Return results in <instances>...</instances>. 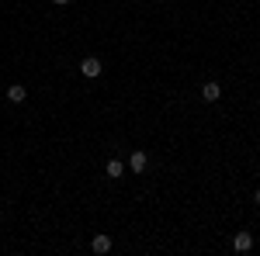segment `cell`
I'll return each mask as SVG.
<instances>
[{
  "label": "cell",
  "mask_w": 260,
  "mask_h": 256,
  "mask_svg": "<svg viewBox=\"0 0 260 256\" xmlns=\"http://www.w3.org/2000/svg\"><path fill=\"white\" fill-rule=\"evenodd\" d=\"M233 249H236V253H250V249H253V236H250V232H236Z\"/></svg>",
  "instance_id": "cell-4"
},
{
  "label": "cell",
  "mask_w": 260,
  "mask_h": 256,
  "mask_svg": "<svg viewBox=\"0 0 260 256\" xmlns=\"http://www.w3.org/2000/svg\"><path fill=\"white\" fill-rule=\"evenodd\" d=\"M219 97H222V83H215V80H208V83L201 87V100H208V104H215Z\"/></svg>",
  "instance_id": "cell-3"
},
{
  "label": "cell",
  "mask_w": 260,
  "mask_h": 256,
  "mask_svg": "<svg viewBox=\"0 0 260 256\" xmlns=\"http://www.w3.org/2000/svg\"><path fill=\"white\" fill-rule=\"evenodd\" d=\"M24 97H28L24 83H11V87H7V100H11V104H24Z\"/></svg>",
  "instance_id": "cell-5"
},
{
  "label": "cell",
  "mask_w": 260,
  "mask_h": 256,
  "mask_svg": "<svg viewBox=\"0 0 260 256\" xmlns=\"http://www.w3.org/2000/svg\"><path fill=\"white\" fill-rule=\"evenodd\" d=\"M90 249H94V253H111V236H104V232H101V236H94Z\"/></svg>",
  "instance_id": "cell-6"
},
{
  "label": "cell",
  "mask_w": 260,
  "mask_h": 256,
  "mask_svg": "<svg viewBox=\"0 0 260 256\" xmlns=\"http://www.w3.org/2000/svg\"><path fill=\"white\" fill-rule=\"evenodd\" d=\"M52 4H59V7H66V4H70V0H52Z\"/></svg>",
  "instance_id": "cell-8"
},
{
  "label": "cell",
  "mask_w": 260,
  "mask_h": 256,
  "mask_svg": "<svg viewBox=\"0 0 260 256\" xmlns=\"http://www.w3.org/2000/svg\"><path fill=\"white\" fill-rule=\"evenodd\" d=\"M104 170H108V177H111V180L125 177V163H121V159H108V166H104Z\"/></svg>",
  "instance_id": "cell-7"
},
{
  "label": "cell",
  "mask_w": 260,
  "mask_h": 256,
  "mask_svg": "<svg viewBox=\"0 0 260 256\" xmlns=\"http://www.w3.org/2000/svg\"><path fill=\"white\" fill-rule=\"evenodd\" d=\"M253 201H257V204H260V191H253Z\"/></svg>",
  "instance_id": "cell-9"
},
{
  "label": "cell",
  "mask_w": 260,
  "mask_h": 256,
  "mask_svg": "<svg viewBox=\"0 0 260 256\" xmlns=\"http://www.w3.org/2000/svg\"><path fill=\"white\" fill-rule=\"evenodd\" d=\"M101 69H104V66H101V59H98V56H83V62H80V73H83L87 80L101 77Z\"/></svg>",
  "instance_id": "cell-1"
},
{
  "label": "cell",
  "mask_w": 260,
  "mask_h": 256,
  "mask_svg": "<svg viewBox=\"0 0 260 256\" xmlns=\"http://www.w3.org/2000/svg\"><path fill=\"white\" fill-rule=\"evenodd\" d=\"M257 170H260V166H257Z\"/></svg>",
  "instance_id": "cell-10"
},
{
  "label": "cell",
  "mask_w": 260,
  "mask_h": 256,
  "mask_svg": "<svg viewBox=\"0 0 260 256\" xmlns=\"http://www.w3.org/2000/svg\"><path fill=\"white\" fill-rule=\"evenodd\" d=\"M146 166H149V156H146L142 149H136V153L128 156V170H132V173H146Z\"/></svg>",
  "instance_id": "cell-2"
}]
</instances>
